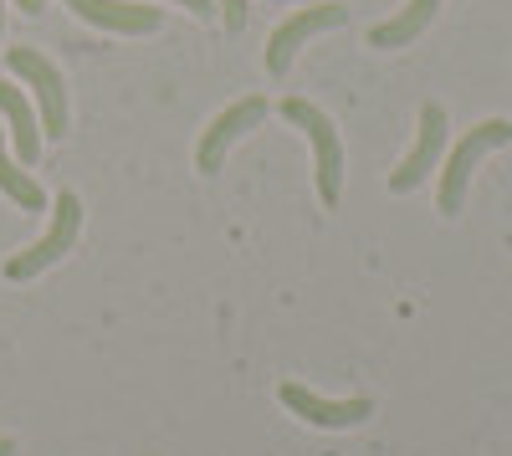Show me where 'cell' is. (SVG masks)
Returning a JSON list of instances; mask_svg holds the SVG:
<instances>
[{"label":"cell","mask_w":512,"mask_h":456,"mask_svg":"<svg viewBox=\"0 0 512 456\" xmlns=\"http://www.w3.org/2000/svg\"><path fill=\"white\" fill-rule=\"evenodd\" d=\"M282 118L292 123V129L308 134V144H313V175H318V200L333 211L338 195H344V139H338L333 118L318 103H308V98H282Z\"/></svg>","instance_id":"1"},{"label":"cell","mask_w":512,"mask_h":456,"mask_svg":"<svg viewBox=\"0 0 512 456\" xmlns=\"http://www.w3.org/2000/svg\"><path fill=\"white\" fill-rule=\"evenodd\" d=\"M512 144V123L507 118H482L472 123L456 149L446 154V170H441V190H436V205H441V216H461V200H466V185H472V170L482 164V154Z\"/></svg>","instance_id":"2"},{"label":"cell","mask_w":512,"mask_h":456,"mask_svg":"<svg viewBox=\"0 0 512 456\" xmlns=\"http://www.w3.org/2000/svg\"><path fill=\"white\" fill-rule=\"evenodd\" d=\"M77 231H82V200H77L72 190H62V195L52 200V226H47V236H41L36 246H26V252H16V257L6 262V277H11V282H26V277H41L47 267H57L72 246H77Z\"/></svg>","instance_id":"3"},{"label":"cell","mask_w":512,"mask_h":456,"mask_svg":"<svg viewBox=\"0 0 512 456\" xmlns=\"http://www.w3.org/2000/svg\"><path fill=\"white\" fill-rule=\"evenodd\" d=\"M6 67L36 93V113H41L47 139H62L67 134V88H62V72L41 57L36 47H6Z\"/></svg>","instance_id":"4"},{"label":"cell","mask_w":512,"mask_h":456,"mask_svg":"<svg viewBox=\"0 0 512 456\" xmlns=\"http://www.w3.org/2000/svg\"><path fill=\"white\" fill-rule=\"evenodd\" d=\"M344 21H349V6H338V0H313V6L292 11V16L272 31V41H267V72L282 77V72L292 67V57L303 52V41H313V36H323V31H338Z\"/></svg>","instance_id":"5"},{"label":"cell","mask_w":512,"mask_h":456,"mask_svg":"<svg viewBox=\"0 0 512 456\" xmlns=\"http://www.w3.org/2000/svg\"><path fill=\"white\" fill-rule=\"evenodd\" d=\"M262 118H267V98H262V93H251V98L221 108L216 118H210V129L200 134V144H195V170H200V175H216L221 164H226V154H231V144H236L246 129H256Z\"/></svg>","instance_id":"6"},{"label":"cell","mask_w":512,"mask_h":456,"mask_svg":"<svg viewBox=\"0 0 512 456\" xmlns=\"http://www.w3.org/2000/svg\"><path fill=\"white\" fill-rule=\"evenodd\" d=\"M441 154H446V108H441V103H425L410 154L390 170V190H395V195H410L415 185H425V180H431V170L441 164Z\"/></svg>","instance_id":"7"},{"label":"cell","mask_w":512,"mask_h":456,"mask_svg":"<svg viewBox=\"0 0 512 456\" xmlns=\"http://www.w3.org/2000/svg\"><path fill=\"white\" fill-rule=\"evenodd\" d=\"M277 400L292 410V416H303L308 426H323V431H344V426H359V421L374 416V400H364V395H354V400H323L308 385H282Z\"/></svg>","instance_id":"8"},{"label":"cell","mask_w":512,"mask_h":456,"mask_svg":"<svg viewBox=\"0 0 512 456\" xmlns=\"http://www.w3.org/2000/svg\"><path fill=\"white\" fill-rule=\"evenodd\" d=\"M67 6L113 36H154L164 26V16L154 6H128V0H67Z\"/></svg>","instance_id":"9"},{"label":"cell","mask_w":512,"mask_h":456,"mask_svg":"<svg viewBox=\"0 0 512 456\" xmlns=\"http://www.w3.org/2000/svg\"><path fill=\"white\" fill-rule=\"evenodd\" d=\"M436 11H441V0H410V6L400 11V16H390V21H379L374 31H369V47H379V52H395V47H410V41L436 21Z\"/></svg>","instance_id":"10"},{"label":"cell","mask_w":512,"mask_h":456,"mask_svg":"<svg viewBox=\"0 0 512 456\" xmlns=\"http://www.w3.org/2000/svg\"><path fill=\"white\" fill-rule=\"evenodd\" d=\"M0 113H6V123H11V149H16V159H21V164H36V159H41V118L31 113V103H26L16 88H6V82H0Z\"/></svg>","instance_id":"11"},{"label":"cell","mask_w":512,"mask_h":456,"mask_svg":"<svg viewBox=\"0 0 512 456\" xmlns=\"http://www.w3.org/2000/svg\"><path fill=\"white\" fill-rule=\"evenodd\" d=\"M0 190H6V200H16L21 211H47V190L21 170V159L6 154V129H0Z\"/></svg>","instance_id":"12"},{"label":"cell","mask_w":512,"mask_h":456,"mask_svg":"<svg viewBox=\"0 0 512 456\" xmlns=\"http://www.w3.org/2000/svg\"><path fill=\"white\" fill-rule=\"evenodd\" d=\"M216 6H221L226 31H246V21H251V0H216Z\"/></svg>","instance_id":"13"},{"label":"cell","mask_w":512,"mask_h":456,"mask_svg":"<svg viewBox=\"0 0 512 456\" xmlns=\"http://www.w3.org/2000/svg\"><path fill=\"white\" fill-rule=\"evenodd\" d=\"M175 6H185V11H195V16H210V11H216V0H175Z\"/></svg>","instance_id":"14"},{"label":"cell","mask_w":512,"mask_h":456,"mask_svg":"<svg viewBox=\"0 0 512 456\" xmlns=\"http://www.w3.org/2000/svg\"><path fill=\"white\" fill-rule=\"evenodd\" d=\"M16 6H21L26 16H41V6H47V0H16Z\"/></svg>","instance_id":"15"},{"label":"cell","mask_w":512,"mask_h":456,"mask_svg":"<svg viewBox=\"0 0 512 456\" xmlns=\"http://www.w3.org/2000/svg\"><path fill=\"white\" fill-rule=\"evenodd\" d=\"M0 456H16V441L11 436H0Z\"/></svg>","instance_id":"16"},{"label":"cell","mask_w":512,"mask_h":456,"mask_svg":"<svg viewBox=\"0 0 512 456\" xmlns=\"http://www.w3.org/2000/svg\"><path fill=\"white\" fill-rule=\"evenodd\" d=\"M0 36H6V0H0Z\"/></svg>","instance_id":"17"}]
</instances>
